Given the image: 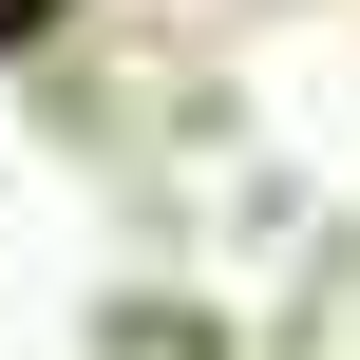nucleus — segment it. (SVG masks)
Listing matches in <instances>:
<instances>
[{
	"label": "nucleus",
	"instance_id": "obj_1",
	"mask_svg": "<svg viewBox=\"0 0 360 360\" xmlns=\"http://www.w3.org/2000/svg\"><path fill=\"white\" fill-rule=\"evenodd\" d=\"M19 19H38V0H0V38H19Z\"/></svg>",
	"mask_w": 360,
	"mask_h": 360
}]
</instances>
